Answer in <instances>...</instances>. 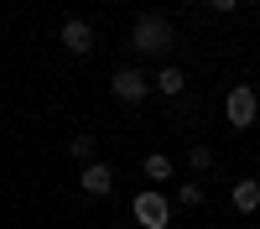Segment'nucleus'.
Segmentation results:
<instances>
[{
    "label": "nucleus",
    "mask_w": 260,
    "mask_h": 229,
    "mask_svg": "<svg viewBox=\"0 0 260 229\" xmlns=\"http://www.w3.org/2000/svg\"><path fill=\"white\" fill-rule=\"evenodd\" d=\"M130 47L161 57V52L172 47V21H167V16H136V26H130Z\"/></svg>",
    "instance_id": "nucleus-1"
},
{
    "label": "nucleus",
    "mask_w": 260,
    "mask_h": 229,
    "mask_svg": "<svg viewBox=\"0 0 260 229\" xmlns=\"http://www.w3.org/2000/svg\"><path fill=\"white\" fill-rule=\"evenodd\" d=\"M130 214H136V224H141V229H167V224H172V208H167V198L156 193V187H146V193H136V203H130Z\"/></svg>",
    "instance_id": "nucleus-2"
},
{
    "label": "nucleus",
    "mask_w": 260,
    "mask_h": 229,
    "mask_svg": "<svg viewBox=\"0 0 260 229\" xmlns=\"http://www.w3.org/2000/svg\"><path fill=\"white\" fill-rule=\"evenodd\" d=\"M110 89H115V99H125V104H141V99L151 94V83H146L141 68H120V73L110 78Z\"/></svg>",
    "instance_id": "nucleus-3"
},
{
    "label": "nucleus",
    "mask_w": 260,
    "mask_h": 229,
    "mask_svg": "<svg viewBox=\"0 0 260 229\" xmlns=\"http://www.w3.org/2000/svg\"><path fill=\"white\" fill-rule=\"evenodd\" d=\"M224 115H229V125H240V130L255 125V94H250V89H234V94L224 99Z\"/></svg>",
    "instance_id": "nucleus-4"
},
{
    "label": "nucleus",
    "mask_w": 260,
    "mask_h": 229,
    "mask_svg": "<svg viewBox=\"0 0 260 229\" xmlns=\"http://www.w3.org/2000/svg\"><path fill=\"white\" fill-rule=\"evenodd\" d=\"M62 47H68L73 57H83V52L94 47V26H89V21H78V16L62 21Z\"/></svg>",
    "instance_id": "nucleus-5"
},
{
    "label": "nucleus",
    "mask_w": 260,
    "mask_h": 229,
    "mask_svg": "<svg viewBox=\"0 0 260 229\" xmlns=\"http://www.w3.org/2000/svg\"><path fill=\"white\" fill-rule=\"evenodd\" d=\"M78 187H83L89 198H104V193L115 187V172H110L104 161H89V167H83V177H78Z\"/></svg>",
    "instance_id": "nucleus-6"
},
{
    "label": "nucleus",
    "mask_w": 260,
    "mask_h": 229,
    "mask_svg": "<svg viewBox=\"0 0 260 229\" xmlns=\"http://www.w3.org/2000/svg\"><path fill=\"white\" fill-rule=\"evenodd\" d=\"M229 203L240 208V214H255V208H260V182H234L229 187Z\"/></svg>",
    "instance_id": "nucleus-7"
},
{
    "label": "nucleus",
    "mask_w": 260,
    "mask_h": 229,
    "mask_svg": "<svg viewBox=\"0 0 260 229\" xmlns=\"http://www.w3.org/2000/svg\"><path fill=\"white\" fill-rule=\"evenodd\" d=\"M141 172H146L151 182H167V177H172V156H161V151H151V156L141 161Z\"/></svg>",
    "instance_id": "nucleus-8"
},
{
    "label": "nucleus",
    "mask_w": 260,
    "mask_h": 229,
    "mask_svg": "<svg viewBox=\"0 0 260 229\" xmlns=\"http://www.w3.org/2000/svg\"><path fill=\"white\" fill-rule=\"evenodd\" d=\"M182 83H187L182 68H161V73H156V89H161V94H182Z\"/></svg>",
    "instance_id": "nucleus-9"
},
{
    "label": "nucleus",
    "mask_w": 260,
    "mask_h": 229,
    "mask_svg": "<svg viewBox=\"0 0 260 229\" xmlns=\"http://www.w3.org/2000/svg\"><path fill=\"white\" fill-rule=\"evenodd\" d=\"M177 198H182L187 208H198V203H203V182H182V187H177Z\"/></svg>",
    "instance_id": "nucleus-10"
},
{
    "label": "nucleus",
    "mask_w": 260,
    "mask_h": 229,
    "mask_svg": "<svg viewBox=\"0 0 260 229\" xmlns=\"http://www.w3.org/2000/svg\"><path fill=\"white\" fill-rule=\"evenodd\" d=\"M73 156L78 161H94V136H73Z\"/></svg>",
    "instance_id": "nucleus-11"
},
{
    "label": "nucleus",
    "mask_w": 260,
    "mask_h": 229,
    "mask_svg": "<svg viewBox=\"0 0 260 229\" xmlns=\"http://www.w3.org/2000/svg\"><path fill=\"white\" fill-rule=\"evenodd\" d=\"M192 167H198V172H203V167H213V151H208V146H192Z\"/></svg>",
    "instance_id": "nucleus-12"
},
{
    "label": "nucleus",
    "mask_w": 260,
    "mask_h": 229,
    "mask_svg": "<svg viewBox=\"0 0 260 229\" xmlns=\"http://www.w3.org/2000/svg\"><path fill=\"white\" fill-rule=\"evenodd\" d=\"M208 6H213V11H224V16H229L234 6H240V0H208Z\"/></svg>",
    "instance_id": "nucleus-13"
},
{
    "label": "nucleus",
    "mask_w": 260,
    "mask_h": 229,
    "mask_svg": "<svg viewBox=\"0 0 260 229\" xmlns=\"http://www.w3.org/2000/svg\"><path fill=\"white\" fill-rule=\"evenodd\" d=\"M0 37H6V31H0Z\"/></svg>",
    "instance_id": "nucleus-14"
}]
</instances>
